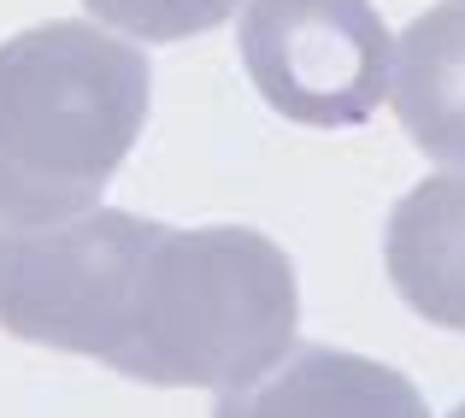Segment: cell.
Segmentation results:
<instances>
[{"label": "cell", "mask_w": 465, "mask_h": 418, "mask_svg": "<svg viewBox=\"0 0 465 418\" xmlns=\"http://www.w3.org/2000/svg\"><path fill=\"white\" fill-rule=\"evenodd\" d=\"M106 30H130L142 42H189L201 30H218L242 0H83Z\"/></svg>", "instance_id": "cell-7"}, {"label": "cell", "mask_w": 465, "mask_h": 418, "mask_svg": "<svg viewBox=\"0 0 465 418\" xmlns=\"http://www.w3.org/2000/svg\"><path fill=\"white\" fill-rule=\"evenodd\" d=\"M213 418H430V407L395 365L324 342H295L253 383L218 389Z\"/></svg>", "instance_id": "cell-4"}, {"label": "cell", "mask_w": 465, "mask_h": 418, "mask_svg": "<svg viewBox=\"0 0 465 418\" xmlns=\"http://www.w3.org/2000/svg\"><path fill=\"white\" fill-rule=\"evenodd\" d=\"M153 101L130 42L59 18L0 47V230L59 224L101 206Z\"/></svg>", "instance_id": "cell-2"}, {"label": "cell", "mask_w": 465, "mask_h": 418, "mask_svg": "<svg viewBox=\"0 0 465 418\" xmlns=\"http://www.w3.org/2000/svg\"><path fill=\"white\" fill-rule=\"evenodd\" d=\"M389 95L419 154L465 165V0H436L389 47Z\"/></svg>", "instance_id": "cell-6"}, {"label": "cell", "mask_w": 465, "mask_h": 418, "mask_svg": "<svg viewBox=\"0 0 465 418\" xmlns=\"http://www.w3.org/2000/svg\"><path fill=\"white\" fill-rule=\"evenodd\" d=\"M448 418H465V401H460V407H454V413H448Z\"/></svg>", "instance_id": "cell-8"}, {"label": "cell", "mask_w": 465, "mask_h": 418, "mask_svg": "<svg viewBox=\"0 0 465 418\" xmlns=\"http://www.w3.org/2000/svg\"><path fill=\"white\" fill-rule=\"evenodd\" d=\"M301 289L272 236L118 206L0 230V330L153 389H242L295 348Z\"/></svg>", "instance_id": "cell-1"}, {"label": "cell", "mask_w": 465, "mask_h": 418, "mask_svg": "<svg viewBox=\"0 0 465 418\" xmlns=\"http://www.w3.org/2000/svg\"><path fill=\"white\" fill-rule=\"evenodd\" d=\"M383 265L419 318L465 336V171H436L389 213Z\"/></svg>", "instance_id": "cell-5"}, {"label": "cell", "mask_w": 465, "mask_h": 418, "mask_svg": "<svg viewBox=\"0 0 465 418\" xmlns=\"http://www.w3.org/2000/svg\"><path fill=\"white\" fill-rule=\"evenodd\" d=\"M236 47L289 124L353 130L389 95V30L371 0H248Z\"/></svg>", "instance_id": "cell-3"}]
</instances>
